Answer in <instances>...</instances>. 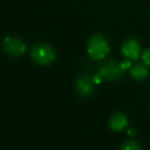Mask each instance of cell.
<instances>
[{"label": "cell", "instance_id": "52a82bcc", "mask_svg": "<svg viewBox=\"0 0 150 150\" xmlns=\"http://www.w3.org/2000/svg\"><path fill=\"white\" fill-rule=\"evenodd\" d=\"M109 125H110V128H111L112 130H115V131H121V130H123V129L127 128V125H128V118H127V116H125L124 114H122V112H116V114H114V115L110 117V120H109Z\"/></svg>", "mask_w": 150, "mask_h": 150}, {"label": "cell", "instance_id": "30bf717a", "mask_svg": "<svg viewBox=\"0 0 150 150\" xmlns=\"http://www.w3.org/2000/svg\"><path fill=\"white\" fill-rule=\"evenodd\" d=\"M142 61H143L144 64L150 66V48H148V49H145L143 52V54H142Z\"/></svg>", "mask_w": 150, "mask_h": 150}, {"label": "cell", "instance_id": "8992f818", "mask_svg": "<svg viewBox=\"0 0 150 150\" xmlns=\"http://www.w3.org/2000/svg\"><path fill=\"white\" fill-rule=\"evenodd\" d=\"M94 84H95V82L91 79H89L88 76H81L77 79L75 87H76L77 93L81 96L88 97L94 93Z\"/></svg>", "mask_w": 150, "mask_h": 150}, {"label": "cell", "instance_id": "8fae6325", "mask_svg": "<svg viewBox=\"0 0 150 150\" xmlns=\"http://www.w3.org/2000/svg\"><path fill=\"white\" fill-rule=\"evenodd\" d=\"M128 134H129V135H135V130H134V129H129V130H128Z\"/></svg>", "mask_w": 150, "mask_h": 150}, {"label": "cell", "instance_id": "3957f363", "mask_svg": "<svg viewBox=\"0 0 150 150\" xmlns=\"http://www.w3.org/2000/svg\"><path fill=\"white\" fill-rule=\"evenodd\" d=\"M123 67L121 63H117L116 61H108L105 63H103L101 66V68L98 69L97 75L102 79V80H107V81H112V80H117L123 75Z\"/></svg>", "mask_w": 150, "mask_h": 150}, {"label": "cell", "instance_id": "6da1fadb", "mask_svg": "<svg viewBox=\"0 0 150 150\" xmlns=\"http://www.w3.org/2000/svg\"><path fill=\"white\" fill-rule=\"evenodd\" d=\"M109 43L102 35H93L88 41V54L95 60L100 61L109 54Z\"/></svg>", "mask_w": 150, "mask_h": 150}, {"label": "cell", "instance_id": "5b68a950", "mask_svg": "<svg viewBox=\"0 0 150 150\" xmlns=\"http://www.w3.org/2000/svg\"><path fill=\"white\" fill-rule=\"evenodd\" d=\"M122 53L125 57L130 60H137L141 54V46L138 41H136L135 39L127 40L122 46Z\"/></svg>", "mask_w": 150, "mask_h": 150}, {"label": "cell", "instance_id": "277c9868", "mask_svg": "<svg viewBox=\"0 0 150 150\" xmlns=\"http://www.w3.org/2000/svg\"><path fill=\"white\" fill-rule=\"evenodd\" d=\"M2 49L7 55L12 57H19L25 54L26 45L15 36H6L2 41Z\"/></svg>", "mask_w": 150, "mask_h": 150}, {"label": "cell", "instance_id": "9c48e42d", "mask_svg": "<svg viewBox=\"0 0 150 150\" xmlns=\"http://www.w3.org/2000/svg\"><path fill=\"white\" fill-rule=\"evenodd\" d=\"M121 150H142V148L136 141L129 139V141H125L121 145Z\"/></svg>", "mask_w": 150, "mask_h": 150}, {"label": "cell", "instance_id": "7a4b0ae2", "mask_svg": "<svg viewBox=\"0 0 150 150\" xmlns=\"http://www.w3.org/2000/svg\"><path fill=\"white\" fill-rule=\"evenodd\" d=\"M30 56H32L34 62L42 64V66L52 63L56 57L54 49L49 45H45V43H40V45L34 46L32 48Z\"/></svg>", "mask_w": 150, "mask_h": 150}, {"label": "cell", "instance_id": "ba28073f", "mask_svg": "<svg viewBox=\"0 0 150 150\" xmlns=\"http://www.w3.org/2000/svg\"><path fill=\"white\" fill-rule=\"evenodd\" d=\"M130 74H131V76L135 79V80H138V81H141V80H144L145 77H148V75H149V69H148V66L146 64H135L132 68H131V70H130Z\"/></svg>", "mask_w": 150, "mask_h": 150}]
</instances>
